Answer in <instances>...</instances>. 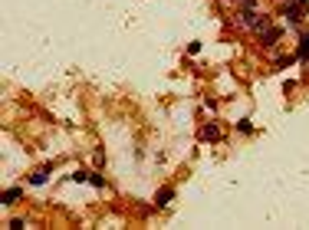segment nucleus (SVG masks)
<instances>
[{
	"instance_id": "1",
	"label": "nucleus",
	"mask_w": 309,
	"mask_h": 230,
	"mask_svg": "<svg viewBox=\"0 0 309 230\" xmlns=\"http://www.w3.org/2000/svg\"><path fill=\"white\" fill-rule=\"evenodd\" d=\"M243 30H250V33H263V30L270 27V17L267 14H254V10H247L243 7V14H240V20H237Z\"/></svg>"
},
{
	"instance_id": "4",
	"label": "nucleus",
	"mask_w": 309,
	"mask_h": 230,
	"mask_svg": "<svg viewBox=\"0 0 309 230\" xmlns=\"http://www.w3.org/2000/svg\"><path fill=\"white\" fill-rule=\"evenodd\" d=\"M276 40H280V27H267L263 33H260V43H263L267 50H270V46H273Z\"/></svg>"
},
{
	"instance_id": "9",
	"label": "nucleus",
	"mask_w": 309,
	"mask_h": 230,
	"mask_svg": "<svg viewBox=\"0 0 309 230\" xmlns=\"http://www.w3.org/2000/svg\"><path fill=\"white\" fill-rule=\"evenodd\" d=\"M217 135H220V132H217V125H207V128H204V138H207V142H214Z\"/></svg>"
},
{
	"instance_id": "11",
	"label": "nucleus",
	"mask_w": 309,
	"mask_h": 230,
	"mask_svg": "<svg viewBox=\"0 0 309 230\" xmlns=\"http://www.w3.org/2000/svg\"><path fill=\"white\" fill-rule=\"evenodd\" d=\"M89 184H95V188H102V184H106V177H102V175H89Z\"/></svg>"
},
{
	"instance_id": "7",
	"label": "nucleus",
	"mask_w": 309,
	"mask_h": 230,
	"mask_svg": "<svg viewBox=\"0 0 309 230\" xmlns=\"http://www.w3.org/2000/svg\"><path fill=\"white\" fill-rule=\"evenodd\" d=\"M296 59H309V33H299V46H296Z\"/></svg>"
},
{
	"instance_id": "12",
	"label": "nucleus",
	"mask_w": 309,
	"mask_h": 230,
	"mask_svg": "<svg viewBox=\"0 0 309 230\" xmlns=\"http://www.w3.org/2000/svg\"><path fill=\"white\" fill-rule=\"evenodd\" d=\"M299 3H309V0H299Z\"/></svg>"
},
{
	"instance_id": "2",
	"label": "nucleus",
	"mask_w": 309,
	"mask_h": 230,
	"mask_svg": "<svg viewBox=\"0 0 309 230\" xmlns=\"http://www.w3.org/2000/svg\"><path fill=\"white\" fill-rule=\"evenodd\" d=\"M50 175H53V164H43V168H36V171L30 175V188H40V184H46V181H50Z\"/></svg>"
},
{
	"instance_id": "6",
	"label": "nucleus",
	"mask_w": 309,
	"mask_h": 230,
	"mask_svg": "<svg viewBox=\"0 0 309 230\" xmlns=\"http://www.w3.org/2000/svg\"><path fill=\"white\" fill-rule=\"evenodd\" d=\"M17 201H23V188H7L0 204H7V207H10V204H17Z\"/></svg>"
},
{
	"instance_id": "10",
	"label": "nucleus",
	"mask_w": 309,
	"mask_h": 230,
	"mask_svg": "<svg viewBox=\"0 0 309 230\" xmlns=\"http://www.w3.org/2000/svg\"><path fill=\"white\" fill-rule=\"evenodd\" d=\"M290 63H296V56H280V59H276V69H283V66H290Z\"/></svg>"
},
{
	"instance_id": "8",
	"label": "nucleus",
	"mask_w": 309,
	"mask_h": 230,
	"mask_svg": "<svg viewBox=\"0 0 309 230\" xmlns=\"http://www.w3.org/2000/svg\"><path fill=\"white\" fill-rule=\"evenodd\" d=\"M237 132H243V135H250V132H254V125L247 122V119H240V122H237Z\"/></svg>"
},
{
	"instance_id": "5",
	"label": "nucleus",
	"mask_w": 309,
	"mask_h": 230,
	"mask_svg": "<svg viewBox=\"0 0 309 230\" xmlns=\"http://www.w3.org/2000/svg\"><path fill=\"white\" fill-rule=\"evenodd\" d=\"M303 7H306V3H299V0H290V3H286V17H290V23L299 27V10H303Z\"/></svg>"
},
{
	"instance_id": "3",
	"label": "nucleus",
	"mask_w": 309,
	"mask_h": 230,
	"mask_svg": "<svg viewBox=\"0 0 309 230\" xmlns=\"http://www.w3.org/2000/svg\"><path fill=\"white\" fill-rule=\"evenodd\" d=\"M171 201H175V188H162L155 194V207H168Z\"/></svg>"
}]
</instances>
